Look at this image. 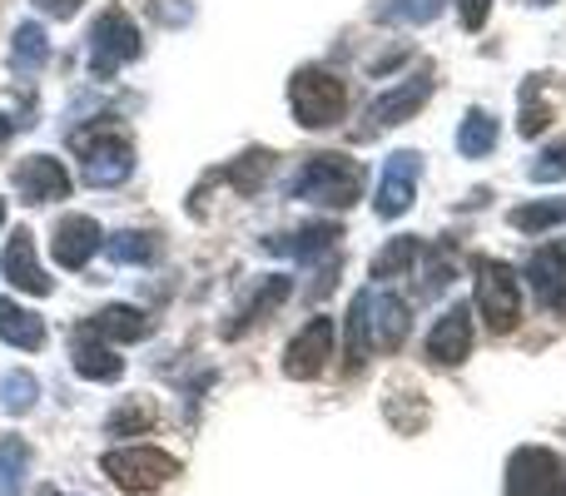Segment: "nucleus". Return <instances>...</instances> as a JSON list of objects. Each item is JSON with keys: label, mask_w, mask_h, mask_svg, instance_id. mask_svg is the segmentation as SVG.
<instances>
[{"label": "nucleus", "mask_w": 566, "mask_h": 496, "mask_svg": "<svg viewBox=\"0 0 566 496\" xmlns=\"http://www.w3.org/2000/svg\"><path fill=\"white\" fill-rule=\"evenodd\" d=\"M408 342V303L388 288H363L348 308V368H363L373 352H398Z\"/></svg>", "instance_id": "f257e3e1"}, {"label": "nucleus", "mask_w": 566, "mask_h": 496, "mask_svg": "<svg viewBox=\"0 0 566 496\" xmlns=\"http://www.w3.org/2000/svg\"><path fill=\"white\" fill-rule=\"evenodd\" d=\"M363 175L358 159L348 155H308L298 165V175L289 179V194L303 199V204H318V209H348L353 199H363Z\"/></svg>", "instance_id": "f03ea898"}, {"label": "nucleus", "mask_w": 566, "mask_h": 496, "mask_svg": "<svg viewBox=\"0 0 566 496\" xmlns=\"http://www.w3.org/2000/svg\"><path fill=\"white\" fill-rule=\"evenodd\" d=\"M289 105L303 129H328V125H338L343 109H348V89H343L338 75L308 65L289 80Z\"/></svg>", "instance_id": "7ed1b4c3"}, {"label": "nucleus", "mask_w": 566, "mask_h": 496, "mask_svg": "<svg viewBox=\"0 0 566 496\" xmlns=\"http://www.w3.org/2000/svg\"><path fill=\"white\" fill-rule=\"evenodd\" d=\"M99 472L129 496H149L179 477V462L159 447H115L99 457Z\"/></svg>", "instance_id": "20e7f679"}, {"label": "nucleus", "mask_w": 566, "mask_h": 496, "mask_svg": "<svg viewBox=\"0 0 566 496\" xmlns=\"http://www.w3.org/2000/svg\"><path fill=\"white\" fill-rule=\"evenodd\" d=\"M139 50H145V40H139L135 20L119 6L99 10V20L90 25V70H95L99 80H109V75H119L129 60H139Z\"/></svg>", "instance_id": "39448f33"}, {"label": "nucleus", "mask_w": 566, "mask_h": 496, "mask_svg": "<svg viewBox=\"0 0 566 496\" xmlns=\"http://www.w3.org/2000/svg\"><path fill=\"white\" fill-rule=\"evenodd\" d=\"M478 313L492 333H512L522 323V283L512 263H478Z\"/></svg>", "instance_id": "423d86ee"}, {"label": "nucleus", "mask_w": 566, "mask_h": 496, "mask_svg": "<svg viewBox=\"0 0 566 496\" xmlns=\"http://www.w3.org/2000/svg\"><path fill=\"white\" fill-rule=\"evenodd\" d=\"M428 95H432V80L428 75H412V80H402V85L382 89V95L363 109L358 139H373V135H382V129H392V125H408V119L428 105Z\"/></svg>", "instance_id": "0eeeda50"}, {"label": "nucleus", "mask_w": 566, "mask_h": 496, "mask_svg": "<svg viewBox=\"0 0 566 496\" xmlns=\"http://www.w3.org/2000/svg\"><path fill=\"white\" fill-rule=\"evenodd\" d=\"M507 496H566V467L557 452L522 447L507 462Z\"/></svg>", "instance_id": "6e6552de"}, {"label": "nucleus", "mask_w": 566, "mask_h": 496, "mask_svg": "<svg viewBox=\"0 0 566 496\" xmlns=\"http://www.w3.org/2000/svg\"><path fill=\"white\" fill-rule=\"evenodd\" d=\"M418 179H422V155H412V149L388 155V165H382V175H378V199H373L378 219L408 214L412 199H418Z\"/></svg>", "instance_id": "1a4fd4ad"}, {"label": "nucleus", "mask_w": 566, "mask_h": 496, "mask_svg": "<svg viewBox=\"0 0 566 496\" xmlns=\"http://www.w3.org/2000/svg\"><path fill=\"white\" fill-rule=\"evenodd\" d=\"M333 338H338V323L333 318H308L298 328V338L289 342V352H283V372H289L293 382L318 378V372L328 368V358H333Z\"/></svg>", "instance_id": "9d476101"}, {"label": "nucleus", "mask_w": 566, "mask_h": 496, "mask_svg": "<svg viewBox=\"0 0 566 496\" xmlns=\"http://www.w3.org/2000/svg\"><path fill=\"white\" fill-rule=\"evenodd\" d=\"M99 224L90 214H65V219H55V234H50V253H55V263L60 268H85L90 258H95V249H99Z\"/></svg>", "instance_id": "9b49d317"}, {"label": "nucleus", "mask_w": 566, "mask_h": 496, "mask_svg": "<svg viewBox=\"0 0 566 496\" xmlns=\"http://www.w3.org/2000/svg\"><path fill=\"white\" fill-rule=\"evenodd\" d=\"M15 194L25 204H50V199H65L70 194V175L60 159L50 155H25L15 165Z\"/></svg>", "instance_id": "f8f14e48"}, {"label": "nucleus", "mask_w": 566, "mask_h": 496, "mask_svg": "<svg viewBox=\"0 0 566 496\" xmlns=\"http://www.w3.org/2000/svg\"><path fill=\"white\" fill-rule=\"evenodd\" d=\"M472 352V308L468 303H458V308H448L438 323H432L428 333V362H438V368H452V362H462Z\"/></svg>", "instance_id": "ddd939ff"}, {"label": "nucleus", "mask_w": 566, "mask_h": 496, "mask_svg": "<svg viewBox=\"0 0 566 496\" xmlns=\"http://www.w3.org/2000/svg\"><path fill=\"white\" fill-rule=\"evenodd\" d=\"M0 273H6V283H10V288H20V293H35V298L55 293V283H50L45 268L35 263V239H30L25 229H15V234H10L6 253H0Z\"/></svg>", "instance_id": "4468645a"}, {"label": "nucleus", "mask_w": 566, "mask_h": 496, "mask_svg": "<svg viewBox=\"0 0 566 496\" xmlns=\"http://www.w3.org/2000/svg\"><path fill=\"white\" fill-rule=\"evenodd\" d=\"M135 175V149L129 139H99L85 149V184L90 189H115Z\"/></svg>", "instance_id": "2eb2a0df"}, {"label": "nucleus", "mask_w": 566, "mask_h": 496, "mask_svg": "<svg viewBox=\"0 0 566 496\" xmlns=\"http://www.w3.org/2000/svg\"><path fill=\"white\" fill-rule=\"evenodd\" d=\"M527 283L547 308H566V249H537L532 253Z\"/></svg>", "instance_id": "dca6fc26"}, {"label": "nucleus", "mask_w": 566, "mask_h": 496, "mask_svg": "<svg viewBox=\"0 0 566 496\" xmlns=\"http://www.w3.org/2000/svg\"><path fill=\"white\" fill-rule=\"evenodd\" d=\"M75 372L85 382H119V378H125V358H119L109 342H99L95 333L80 328V338H75Z\"/></svg>", "instance_id": "f3484780"}, {"label": "nucleus", "mask_w": 566, "mask_h": 496, "mask_svg": "<svg viewBox=\"0 0 566 496\" xmlns=\"http://www.w3.org/2000/svg\"><path fill=\"white\" fill-rule=\"evenodd\" d=\"M85 333H95L99 342H139L149 333V318L139 308H129V303H109L85 323Z\"/></svg>", "instance_id": "a211bd4d"}, {"label": "nucleus", "mask_w": 566, "mask_h": 496, "mask_svg": "<svg viewBox=\"0 0 566 496\" xmlns=\"http://www.w3.org/2000/svg\"><path fill=\"white\" fill-rule=\"evenodd\" d=\"M0 342H10V348H45V323H40V313L20 308L15 298H0Z\"/></svg>", "instance_id": "6ab92c4d"}, {"label": "nucleus", "mask_w": 566, "mask_h": 496, "mask_svg": "<svg viewBox=\"0 0 566 496\" xmlns=\"http://www.w3.org/2000/svg\"><path fill=\"white\" fill-rule=\"evenodd\" d=\"M338 224H308L298 229V234H274L264 239L269 253H289V258H318V253H333L338 249Z\"/></svg>", "instance_id": "aec40b11"}, {"label": "nucleus", "mask_w": 566, "mask_h": 496, "mask_svg": "<svg viewBox=\"0 0 566 496\" xmlns=\"http://www.w3.org/2000/svg\"><path fill=\"white\" fill-rule=\"evenodd\" d=\"M289 293H293V278H283V273H274V278H264V288L249 298V308L239 313V323H229V338H244L254 323H269L274 313L289 303Z\"/></svg>", "instance_id": "412c9836"}, {"label": "nucleus", "mask_w": 566, "mask_h": 496, "mask_svg": "<svg viewBox=\"0 0 566 496\" xmlns=\"http://www.w3.org/2000/svg\"><path fill=\"white\" fill-rule=\"evenodd\" d=\"M50 60V40H45V25H35V20H25V25L10 35V70L15 75H40Z\"/></svg>", "instance_id": "4be33fe9"}, {"label": "nucleus", "mask_w": 566, "mask_h": 496, "mask_svg": "<svg viewBox=\"0 0 566 496\" xmlns=\"http://www.w3.org/2000/svg\"><path fill=\"white\" fill-rule=\"evenodd\" d=\"M497 149V115L488 109H468V119L458 125V155L462 159H488Z\"/></svg>", "instance_id": "5701e85b"}, {"label": "nucleus", "mask_w": 566, "mask_h": 496, "mask_svg": "<svg viewBox=\"0 0 566 496\" xmlns=\"http://www.w3.org/2000/svg\"><path fill=\"white\" fill-rule=\"evenodd\" d=\"M418 258H422V239L418 234H398V239H388V244L373 253V278H398V273H408Z\"/></svg>", "instance_id": "b1692460"}, {"label": "nucleus", "mask_w": 566, "mask_h": 496, "mask_svg": "<svg viewBox=\"0 0 566 496\" xmlns=\"http://www.w3.org/2000/svg\"><path fill=\"white\" fill-rule=\"evenodd\" d=\"M557 224H566V199H542V204L512 209V229H522V234H547Z\"/></svg>", "instance_id": "393cba45"}, {"label": "nucleus", "mask_w": 566, "mask_h": 496, "mask_svg": "<svg viewBox=\"0 0 566 496\" xmlns=\"http://www.w3.org/2000/svg\"><path fill=\"white\" fill-rule=\"evenodd\" d=\"M30 472V447L20 437H0V496H20Z\"/></svg>", "instance_id": "a878e982"}, {"label": "nucleus", "mask_w": 566, "mask_h": 496, "mask_svg": "<svg viewBox=\"0 0 566 496\" xmlns=\"http://www.w3.org/2000/svg\"><path fill=\"white\" fill-rule=\"evenodd\" d=\"M35 398H40V382L30 378V372H20V368L0 372V412H10V418H20V412H30V408H35Z\"/></svg>", "instance_id": "bb28decb"}, {"label": "nucleus", "mask_w": 566, "mask_h": 496, "mask_svg": "<svg viewBox=\"0 0 566 496\" xmlns=\"http://www.w3.org/2000/svg\"><path fill=\"white\" fill-rule=\"evenodd\" d=\"M269 169H274V155H269V149H249V155H239L234 165L224 169V179L239 189V194H254V189L269 179Z\"/></svg>", "instance_id": "cd10ccee"}, {"label": "nucleus", "mask_w": 566, "mask_h": 496, "mask_svg": "<svg viewBox=\"0 0 566 496\" xmlns=\"http://www.w3.org/2000/svg\"><path fill=\"white\" fill-rule=\"evenodd\" d=\"M155 234H135V229H125V234H109L105 239V253L115 263H129V268H135V263H149L155 258Z\"/></svg>", "instance_id": "c85d7f7f"}, {"label": "nucleus", "mask_w": 566, "mask_h": 496, "mask_svg": "<svg viewBox=\"0 0 566 496\" xmlns=\"http://www.w3.org/2000/svg\"><path fill=\"white\" fill-rule=\"evenodd\" d=\"M448 0H388L382 6V20H402V25H428L432 15H442Z\"/></svg>", "instance_id": "c756f323"}, {"label": "nucleus", "mask_w": 566, "mask_h": 496, "mask_svg": "<svg viewBox=\"0 0 566 496\" xmlns=\"http://www.w3.org/2000/svg\"><path fill=\"white\" fill-rule=\"evenodd\" d=\"M149 422H155V412H149V408H139V402H119V408L109 412L105 432H109V437H129V432H145Z\"/></svg>", "instance_id": "7c9ffc66"}, {"label": "nucleus", "mask_w": 566, "mask_h": 496, "mask_svg": "<svg viewBox=\"0 0 566 496\" xmlns=\"http://www.w3.org/2000/svg\"><path fill=\"white\" fill-rule=\"evenodd\" d=\"M537 184H557V179H566V139H557L552 149H542L537 159H532V169H527Z\"/></svg>", "instance_id": "2f4dec72"}, {"label": "nucleus", "mask_w": 566, "mask_h": 496, "mask_svg": "<svg viewBox=\"0 0 566 496\" xmlns=\"http://www.w3.org/2000/svg\"><path fill=\"white\" fill-rule=\"evenodd\" d=\"M547 125H552V109L542 105V99H537V105H532V95H527V105H522V125H517V129L532 139V135H542V129H547Z\"/></svg>", "instance_id": "473e14b6"}, {"label": "nucleus", "mask_w": 566, "mask_h": 496, "mask_svg": "<svg viewBox=\"0 0 566 496\" xmlns=\"http://www.w3.org/2000/svg\"><path fill=\"white\" fill-rule=\"evenodd\" d=\"M488 10H492V0H462V25L482 30V25H488Z\"/></svg>", "instance_id": "72a5a7b5"}, {"label": "nucleus", "mask_w": 566, "mask_h": 496, "mask_svg": "<svg viewBox=\"0 0 566 496\" xmlns=\"http://www.w3.org/2000/svg\"><path fill=\"white\" fill-rule=\"evenodd\" d=\"M35 6L45 10V15H55V20H75L85 0H35Z\"/></svg>", "instance_id": "f704fd0d"}, {"label": "nucleus", "mask_w": 566, "mask_h": 496, "mask_svg": "<svg viewBox=\"0 0 566 496\" xmlns=\"http://www.w3.org/2000/svg\"><path fill=\"white\" fill-rule=\"evenodd\" d=\"M40 496H60V487H40Z\"/></svg>", "instance_id": "c9c22d12"}, {"label": "nucleus", "mask_w": 566, "mask_h": 496, "mask_svg": "<svg viewBox=\"0 0 566 496\" xmlns=\"http://www.w3.org/2000/svg\"><path fill=\"white\" fill-rule=\"evenodd\" d=\"M0 229H6V199H0Z\"/></svg>", "instance_id": "e433bc0d"}, {"label": "nucleus", "mask_w": 566, "mask_h": 496, "mask_svg": "<svg viewBox=\"0 0 566 496\" xmlns=\"http://www.w3.org/2000/svg\"><path fill=\"white\" fill-rule=\"evenodd\" d=\"M537 6H552V0H537Z\"/></svg>", "instance_id": "4c0bfd02"}]
</instances>
